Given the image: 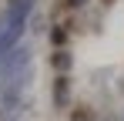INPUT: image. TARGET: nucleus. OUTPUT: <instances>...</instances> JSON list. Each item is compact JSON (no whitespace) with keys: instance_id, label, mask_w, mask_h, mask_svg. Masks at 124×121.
Segmentation results:
<instances>
[{"instance_id":"f257e3e1","label":"nucleus","mask_w":124,"mask_h":121,"mask_svg":"<svg viewBox=\"0 0 124 121\" xmlns=\"http://www.w3.org/2000/svg\"><path fill=\"white\" fill-rule=\"evenodd\" d=\"M54 98H61V101L67 98V81L64 78H61V84H54Z\"/></svg>"},{"instance_id":"f03ea898","label":"nucleus","mask_w":124,"mask_h":121,"mask_svg":"<svg viewBox=\"0 0 124 121\" xmlns=\"http://www.w3.org/2000/svg\"><path fill=\"white\" fill-rule=\"evenodd\" d=\"M67 64H70V60H67V54H61V57L54 54V67H67Z\"/></svg>"}]
</instances>
